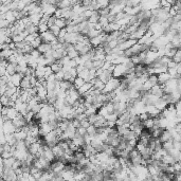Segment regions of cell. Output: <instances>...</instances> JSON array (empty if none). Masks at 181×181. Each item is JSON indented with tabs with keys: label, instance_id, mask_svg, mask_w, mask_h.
Wrapping results in <instances>:
<instances>
[{
	"label": "cell",
	"instance_id": "cell-1",
	"mask_svg": "<svg viewBox=\"0 0 181 181\" xmlns=\"http://www.w3.org/2000/svg\"><path fill=\"white\" fill-rule=\"evenodd\" d=\"M121 85V79H118V77L112 76L111 79L105 84V88L103 89V93H110V92H113L119 86Z\"/></svg>",
	"mask_w": 181,
	"mask_h": 181
},
{
	"label": "cell",
	"instance_id": "cell-2",
	"mask_svg": "<svg viewBox=\"0 0 181 181\" xmlns=\"http://www.w3.org/2000/svg\"><path fill=\"white\" fill-rule=\"evenodd\" d=\"M178 85H179V79H174V77H172L169 82H166L163 85L164 92L165 93H172L173 91L178 89Z\"/></svg>",
	"mask_w": 181,
	"mask_h": 181
},
{
	"label": "cell",
	"instance_id": "cell-3",
	"mask_svg": "<svg viewBox=\"0 0 181 181\" xmlns=\"http://www.w3.org/2000/svg\"><path fill=\"white\" fill-rule=\"evenodd\" d=\"M127 72H128V69L125 64H118L115 65V69H113L112 75L115 77H118V79H121L122 76L126 75Z\"/></svg>",
	"mask_w": 181,
	"mask_h": 181
},
{
	"label": "cell",
	"instance_id": "cell-4",
	"mask_svg": "<svg viewBox=\"0 0 181 181\" xmlns=\"http://www.w3.org/2000/svg\"><path fill=\"white\" fill-rule=\"evenodd\" d=\"M17 130L16 126L13 124L12 120H7L3 123H1V131H3L4 133H15Z\"/></svg>",
	"mask_w": 181,
	"mask_h": 181
},
{
	"label": "cell",
	"instance_id": "cell-5",
	"mask_svg": "<svg viewBox=\"0 0 181 181\" xmlns=\"http://www.w3.org/2000/svg\"><path fill=\"white\" fill-rule=\"evenodd\" d=\"M142 159H143V157H142L141 152H139L137 148H133V151L130 152V154H129V160H130V162L133 165L141 164Z\"/></svg>",
	"mask_w": 181,
	"mask_h": 181
},
{
	"label": "cell",
	"instance_id": "cell-6",
	"mask_svg": "<svg viewBox=\"0 0 181 181\" xmlns=\"http://www.w3.org/2000/svg\"><path fill=\"white\" fill-rule=\"evenodd\" d=\"M158 58H159L158 51H154V50H152V49H148V50H147V54H146V58H145V61H144V65L151 66V65L154 63V61H156Z\"/></svg>",
	"mask_w": 181,
	"mask_h": 181
},
{
	"label": "cell",
	"instance_id": "cell-7",
	"mask_svg": "<svg viewBox=\"0 0 181 181\" xmlns=\"http://www.w3.org/2000/svg\"><path fill=\"white\" fill-rule=\"evenodd\" d=\"M74 47L77 51H79V55H83V54H86L88 53L89 51H91L92 49V46L91 45H87V43H76L74 45Z\"/></svg>",
	"mask_w": 181,
	"mask_h": 181
},
{
	"label": "cell",
	"instance_id": "cell-8",
	"mask_svg": "<svg viewBox=\"0 0 181 181\" xmlns=\"http://www.w3.org/2000/svg\"><path fill=\"white\" fill-rule=\"evenodd\" d=\"M146 112L149 115L151 118H159L161 115V110H159L154 104H148L146 105Z\"/></svg>",
	"mask_w": 181,
	"mask_h": 181
},
{
	"label": "cell",
	"instance_id": "cell-9",
	"mask_svg": "<svg viewBox=\"0 0 181 181\" xmlns=\"http://www.w3.org/2000/svg\"><path fill=\"white\" fill-rule=\"evenodd\" d=\"M12 122L15 126H16V128H22L28 124L27 119H25V115H21V113H19V115H18L17 117L14 119V120H12Z\"/></svg>",
	"mask_w": 181,
	"mask_h": 181
},
{
	"label": "cell",
	"instance_id": "cell-10",
	"mask_svg": "<svg viewBox=\"0 0 181 181\" xmlns=\"http://www.w3.org/2000/svg\"><path fill=\"white\" fill-rule=\"evenodd\" d=\"M137 43H138V39H133V38H128V39L124 40L123 43H119L118 48L120 49V50L126 51V50H128L129 48L133 47V45H136Z\"/></svg>",
	"mask_w": 181,
	"mask_h": 181
},
{
	"label": "cell",
	"instance_id": "cell-11",
	"mask_svg": "<svg viewBox=\"0 0 181 181\" xmlns=\"http://www.w3.org/2000/svg\"><path fill=\"white\" fill-rule=\"evenodd\" d=\"M43 9V13L45 15H49V16H53L55 14L56 10H57V6L56 4H43L41 6Z\"/></svg>",
	"mask_w": 181,
	"mask_h": 181
},
{
	"label": "cell",
	"instance_id": "cell-12",
	"mask_svg": "<svg viewBox=\"0 0 181 181\" xmlns=\"http://www.w3.org/2000/svg\"><path fill=\"white\" fill-rule=\"evenodd\" d=\"M29 154H30L29 149H15L14 157L16 159L20 160V161H25L28 156H29Z\"/></svg>",
	"mask_w": 181,
	"mask_h": 181
},
{
	"label": "cell",
	"instance_id": "cell-13",
	"mask_svg": "<svg viewBox=\"0 0 181 181\" xmlns=\"http://www.w3.org/2000/svg\"><path fill=\"white\" fill-rule=\"evenodd\" d=\"M79 35H81V33H79V32H70V33H67L66 37H65V39H66V43H72V45H75L77 41H79Z\"/></svg>",
	"mask_w": 181,
	"mask_h": 181
},
{
	"label": "cell",
	"instance_id": "cell-14",
	"mask_svg": "<svg viewBox=\"0 0 181 181\" xmlns=\"http://www.w3.org/2000/svg\"><path fill=\"white\" fill-rule=\"evenodd\" d=\"M40 37L43 43H51L52 41H54L57 38L50 30L46 31V32H43V33H40Z\"/></svg>",
	"mask_w": 181,
	"mask_h": 181
},
{
	"label": "cell",
	"instance_id": "cell-15",
	"mask_svg": "<svg viewBox=\"0 0 181 181\" xmlns=\"http://www.w3.org/2000/svg\"><path fill=\"white\" fill-rule=\"evenodd\" d=\"M93 87V84L92 83H90V82H86L84 85L81 87V88H79V92L81 93V95H85L86 93H88V92L91 90V88Z\"/></svg>",
	"mask_w": 181,
	"mask_h": 181
},
{
	"label": "cell",
	"instance_id": "cell-16",
	"mask_svg": "<svg viewBox=\"0 0 181 181\" xmlns=\"http://www.w3.org/2000/svg\"><path fill=\"white\" fill-rule=\"evenodd\" d=\"M172 79V76L170 75L169 72H163V73H160L158 74V82H159V84L161 85H164L166 82H169L170 79Z\"/></svg>",
	"mask_w": 181,
	"mask_h": 181
},
{
	"label": "cell",
	"instance_id": "cell-17",
	"mask_svg": "<svg viewBox=\"0 0 181 181\" xmlns=\"http://www.w3.org/2000/svg\"><path fill=\"white\" fill-rule=\"evenodd\" d=\"M22 77H24V75H22L21 73H19V72H16V73L12 75L11 82L13 83V84H14V86L20 87V83H21V81H22Z\"/></svg>",
	"mask_w": 181,
	"mask_h": 181
},
{
	"label": "cell",
	"instance_id": "cell-18",
	"mask_svg": "<svg viewBox=\"0 0 181 181\" xmlns=\"http://www.w3.org/2000/svg\"><path fill=\"white\" fill-rule=\"evenodd\" d=\"M159 139L161 140L162 143H164V142H166V141H170V140H173V136H172V133H170V129H163V131H162Z\"/></svg>",
	"mask_w": 181,
	"mask_h": 181
},
{
	"label": "cell",
	"instance_id": "cell-19",
	"mask_svg": "<svg viewBox=\"0 0 181 181\" xmlns=\"http://www.w3.org/2000/svg\"><path fill=\"white\" fill-rule=\"evenodd\" d=\"M113 75H112V72H111V71H109V70H104V71L102 72V74H100V75L97 76V77H99L101 81H103L106 84V83L109 81V79Z\"/></svg>",
	"mask_w": 181,
	"mask_h": 181
},
{
	"label": "cell",
	"instance_id": "cell-20",
	"mask_svg": "<svg viewBox=\"0 0 181 181\" xmlns=\"http://www.w3.org/2000/svg\"><path fill=\"white\" fill-rule=\"evenodd\" d=\"M19 113H20L19 111H18L16 108L14 107V106H12V107H9V110H7V117L9 120H14V119L16 118Z\"/></svg>",
	"mask_w": 181,
	"mask_h": 181
},
{
	"label": "cell",
	"instance_id": "cell-21",
	"mask_svg": "<svg viewBox=\"0 0 181 181\" xmlns=\"http://www.w3.org/2000/svg\"><path fill=\"white\" fill-rule=\"evenodd\" d=\"M15 134V138L17 139V141H21V140H25L28 137V133H25L22 128H17L16 133H14Z\"/></svg>",
	"mask_w": 181,
	"mask_h": 181
},
{
	"label": "cell",
	"instance_id": "cell-22",
	"mask_svg": "<svg viewBox=\"0 0 181 181\" xmlns=\"http://www.w3.org/2000/svg\"><path fill=\"white\" fill-rule=\"evenodd\" d=\"M32 87V85H31V81H30V76L28 75H25L24 77H22V81L21 83H20V88L21 89H29V88Z\"/></svg>",
	"mask_w": 181,
	"mask_h": 181
},
{
	"label": "cell",
	"instance_id": "cell-23",
	"mask_svg": "<svg viewBox=\"0 0 181 181\" xmlns=\"http://www.w3.org/2000/svg\"><path fill=\"white\" fill-rule=\"evenodd\" d=\"M142 124H143V127L145 128L146 130H151V129L154 128V126H155V119L148 118V119H146L145 121H143Z\"/></svg>",
	"mask_w": 181,
	"mask_h": 181
},
{
	"label": "cell",
	"instance_id": "cell-24",
	"mask_svg": "<svg viewBox=\"0 0 181 181\" xmlns=\"http://www.w3.org/2000/svg\"><path fill=\"white\" fill-rule=\"evenodd\" d=\"M77 76L84 79L86 82H91V76H90V69H88V68H85L83 71L79 72V75H77Z\"/></svg>",
	"mask_w": 181,
	"mask_h": 181
},
{
	"label": "cell",
	"instance_id": "cell-25",
	"mask_svg": "<svg viewBox=\"0 0 181 181\" xmlns=\"http://www.w3.org/2000/svg\"><path fill=\"white\" fill-rule=\"evenodd\" d=\"M155 105H156V107L158 108V109L162 111V110H164L165 108H166L167 106H169L170 104H169V103H167L166 101H165L164 99H162V97H160V99L158 100V102H157Z\"/></svg>",
	"mask_w": 181,
	"mask_h": 181
},
{
	"label": "cell",
	"instance_id": "cell-26",
	"mask_svg": "<svg viewBox=\"0 0 181 181\" xmlns=\"http://www.w3.org/2000/svg\"><path fill=\"white\" fill-rule=\"evenodd\" d=\"M45 67L46 66H39L38 65L37 68L35 69V75L38 79L45 77Z\"/></svg>",
	"mask_w": 181,
	"mask_h": 181
},
{
	"label": "cell",
	"instance_id": "cell-27",
	"mask_svg": "<svg viewBox=\"0 0 181 181\" xmlns=\"http://www.w3.org/2000/svg\"><path fill=\"white\" fill-rule=\"evenodd\" d=\"M38 50H39L40 53H46L48 52V51L52 50V46H51V43H43L41 45L39 46V47L37 48Z\"/></svg>",
	"mask_w": 181,
	"mask_h": 181
},
{
	"label": "cell",
	"instance_id": "cell-28",
	"mask_svg": "<svg viewBox=\"0 0 181 181\" xmlns=\"http://www.w3.org/2000/svg\"><path fill=\"white\" fill-rule=\"evenodd\" d=\"M14 54V50L12 49H4V50H1V53H0V56L1 58H4V59H9L10 56H12Z\"/></svg>",
	"mask_w": 181,
	"mask_h": 181
},
{
	"label": "cell",
	"instance_id": "cell-29",
	"mask_svg": "<svg viewBox=\"0 0 181 181\" xmlns=\"http://www.w3.org/2000/svg\"><path fill=\"white\" fill-rule=\"evenodd\" d=\"M57 7H59V9H69V7H72V3L70 0H61L57 3Z\"/></svg>",
	"mask_w": 181,
	"mask_h": 181
},
{
	"label": "cell",
	"instance_id": "cell-30",
	"mask_svg": "<svg viewBox=\"0 0 181 181\" xmlns=\"http://www.w3.org/2000/svg\"><path fill=\"white\" fill-rule=\"evenodd\" d=\"M93 87L95 88V89H99V90H101V91H103V89L105 88V83L103 81H101L99 77H97L94 83H93Z\"/></svg>",
	"mask_w": 181,
	"mask_h": 181
},
{
	"label": "cell",
	"instance_id": "cell-31",
	"mask_svg": "<svg viewBox=\"0 0 181 181\" xmlns=\"http://www.w3.org/2000/svg\"><path fill=\"white\" fill-rule=\"evenodd\" d=\"M51 68H52L54 73H56V72L63 70V65H61V63L59 61H56L55 63H53L52 65H51Z\"/></svg>",
	"mask_w": 181,
	"mask_h": 181
},
{
	"label": "cell",
	"instance_id": "cell-32",
	"mask_svg": "<svg viewBox=\"0 0 181 181\" xmlns=\"http://www.w3.org/2000/svg\"><path fill=\"white\" fill-rule=\"evenodd\" d=\"M86 83V81H85L84 79H82V77H79V76H77L75 77V79H74V82H73V85L75 86L76 89H79V88H81L83 85Z\"/></svg>",
	"mask_w": 181,
	"mask_h": 181
},
{
	"label": "cell",
	"instance_id": "cell-33",
	"mask_svg": "<svg viewBox=\"0 0 181 181\" xmlns=\"http://www.w3.org/2000/svg\"><path fill=\"white\" fill-rule=\"evenodd\" d=\"M87 133L90 134V136H95L97 133V127L94 124H91L89 127H87Z\"/></svg>",
	"mask_w": 181,
	"mask_h": 181
},
{
	"label": "cell",
	"instance_id": "cell-34",
	"mask_svg": "<svg viewBox=\"0 0 181 181\" xmlns=\"http://www.w3.org/2000/svg\"><path fill=\"white\" fill-rule=\"evenodd\" d=\"M49 30H50L51 32H52L53 34L55 35L56 37H57V36H58V34H59V32H61V28L58 27V25H53L52 27H50V29H49Z\"/></svg>",
	"mask_w": 181,
	"mask_h": 181
},
{
	"label": "cell",
	"instance_id": "cell-35",
	"mask_svg": "<svg viewBox=\"0 0 181 181\" xmlns=\"http://www.w3.org/2000/svg\"><path fill=\"white\" fill-rule=\"evenodd\" d=\"M173 61H175L176 63H181V48L177 49V52L173 57Z\"/></svg>",
	"mask_w": 181,
	"mask_h": 181
},
{
	"label": "cell",
	"instance_id": "cell-36",
	"mask_svg": "<svg viewBox=\"0 0 181 181\" xmlns=\"http://www.w3.org/2000/svg\"><path fill=\"white\" fill-rule=\"evenodd\" d=\"M50 28H49V25L47 24H40L38 25V32L39 33H43V32H46V31H48Z\"/></svg>",
	"mask_w": 181,
	"mask_h": 181
},
{
	"label": "cell",
	"instance_id": "cell-37",
	"mask_svg": "<svg viewBox=\"0 0 181 181\" xmlns=\"http://www.w3.org/2000/svg\"><path fill=\"white\" fill-rule=\"evenodd\" d=\"M52 73H54V72L52 70V68H51V66H46L45 67V79H47Z\"/></svg>",
	"mask_w": 181,
	"mask_h": 181
},
{
	"label": "cell",
	"instance_id": "cell-38",
	"mask_svg": "<svg viewBox=\"0 0 181 181\" xmlns=\"http://www.w3.org/2000/svg\"><path fill=\"white\" fill-rule=\"evenodd\" d=\"M55 76H56V81H64V79H65V71L63 70H61V71H58V72H56L55 73Z\"/></svg>",
	"mask_w": 181,
	"mask_h": 181
},
{
	"label": "cell",
	"instance_id": "cell-39",
	"mask_svg": "<svg viewBox=\"0 0 181 181\" xmlns=\"http://www.w3.org/2000/svg\"><path fill=\"white\" fill-rule=\"evenodd\" d=\"M108 46H109L111 49L117 48L118 46H119V40L118 39H112V40H110V41H108Z\"/></svg>",
	"mask_w": 181,
	"mask_h": 181
},
{
	"label": "cell",
	"instance_id": "cell-40",
	"mask_svg": "<svg viewBox=\"0 0 181 181\" xmlns=\"http://www.w3.org/2000/svg\"><path fill=\"white\" fill-rule=\"evenodd\" d=\"M31 55H32L33 56V57H35V58H38V57H39V56L41 55V54H43V53H40L39 52V50H38V49H33V50L32 51H31Z\"/></svg>",
	"mask_w": 181,
	"mask_h": 181
},
{
	"label": "cell",
	"instance_id": "cell-41",
	"mask_svg": "<svg viewBox=\"0 0 181 181\" xmlns=\"http://www.w3.org/2000/svg\"><path fill=\"white\" fill-rule=\"evenodd\" d=\"M76 131L81 134V136H85V134L87 133V128L84 127V126H79V127L76 129Z\"/></svg>",
	"mask_w": 181,
	"mask_h": 181
},
{
	"label": "cell",
	"instance_id": "cell-42",
	"mask_svg": "<svg viewBox=\"0 0 181 181\" xmlns=\"http://www.w3.org/2000/svg\"><path fill=\"white\" fill-rule=\"evenodd\" d=\"M91 125L90 124V122L88 121V119H85V120H83V121H81V126H84V127H89V126Z\"/></svg>",
	"mask_w": 181,
	"mask_h": 181
},
{
	"label": "cell",
	"instance_id": "cell-43",
	"mask_svg": "<svg viewBox=\"0 0 181 181\" xmlns=\"http://www.w3.org/2000/svg\"><path fill=\"white\" fill-rule=\"evenodd\" d=\"M7 74V67H2L0 66V75H6Z\"/></svg>",
	"mask_w": 181,
	"mask_h": 181
},
{
	"label": "cell",
	"instance_id": "cell-44",
	"mask_svg": "<svg viewBox=\"0 0 181 181\" xmlns=\"http://www.w3.org/2000/svg\"><path fill=\"white\" fill-rule=\"evenodd\" d=\"M175 106H176V109H177V111H181V100L178 101V102L175 104Z\"/></svg>",
	"mask_w": 181,
	"mask_h": 181
},
{
	"label": "cell",
	"instance_id": "cell-45",
	"mask_svg": "<svg viewBox=\"0 0 181 181\" xmlns=\"http://www.w3.org/2000/svg\"><path fill=\"white\" fill-rule=\"evenodd\" d=\"M176 68H177L178 74H179V75L181 76V63H178V64H177V67H176Z\"/></svg>",
	"mask_w": 181,
	"mask_h": 181
},
{
	"label": "cell",
	"instance_id": "cell-46",
	"mask_svg": "<svg viewBox=\"0 0 181 181\" xmlns=\"http://www.w3.org/2000/svg\"><path fill=\"white\" fill-rule=\"evenodd\" d=\"M177 161H179V162H181V151H180V152H179V155H178Z\"/></svg>",
	"mask_w": 181,
	"mask_h": 181
},
{
	"label": "cell",
	"instance_id": "cell-47",
	"mask_svg": "<svg viewBox=\"0 0 181 181\" xmlns=\"http://www.w3.org/2000/svg\"><path fill=\"white\" fill-rule=\"evenodd\" d=\"M178 35H179V36H181V30L179 31V32H178Z\"/></svg>",
	"mask_w": 181,
	"mask_h": 181
}]
</instances>
